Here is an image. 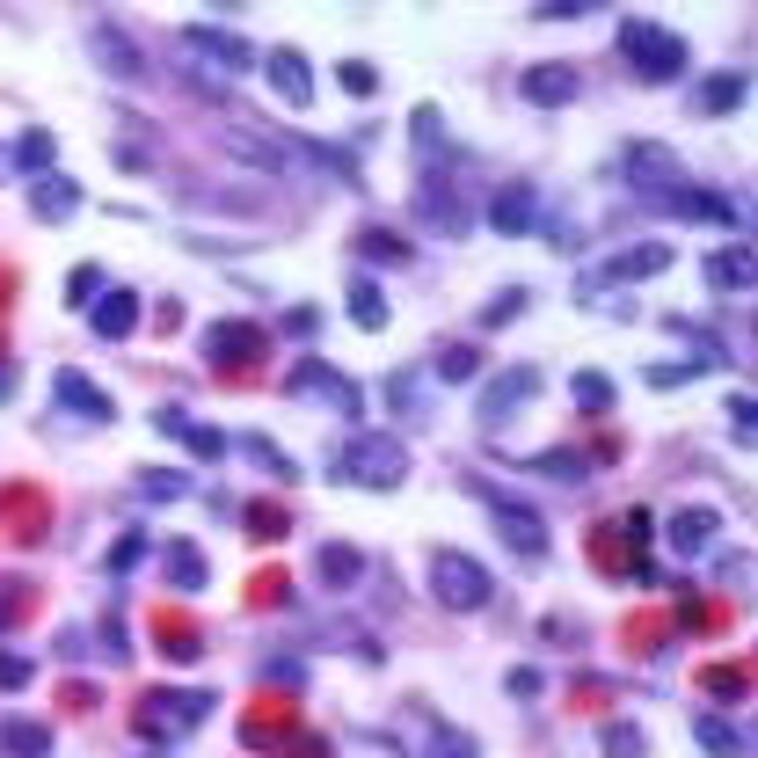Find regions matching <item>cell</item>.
Here are the masks:
<instances>
[{"label":"cell","mask_w":758,"mask_h":758,"mask_svg":"<svg viewBox=\"0 0 758 758\" xmlns=\"http://www.w3.org/2000/svg\"><path fill=\"white\" fill-rule=\"evenodd\" d=\"M532 394H540V372H532V365L503 372V380L481 394V424H489V430H496V424H511V408H518V402H532Z\"/></svg>","instance_id":"9c48e42d"},{"label":"cell","mask_w":758,"mask_h":758,"mask_svg":"<svg viewBox=\"0 0 758 758\" xmlns=\"http://www.w3.org/2000/svg\"><path fill=\"white\" fill-rule=\"evenodd\" d=\"M518 300H526L518 284H511V292H496V300L481 307V329H496V321H518Z\"/></svg>","instance_id":"1f68e13d"},{"label":"cell","mask_w":758,"mask_h":758,"mask_svg":"<svg viewBox=\"0 0 758 758\" xmlns=\"http://www.w3.org/2000/svg\"><path fill=\"white\" fill-rule=\"evenodd\" d=\"M30 212H37V219L81 212V183H73V176H37V183H30Z\"/></svg>","instance_id":"4fadbf2b"},{"label":"cell","mask_w":758,"mask_h":758,"mask_svg":"<svg viewBox=\"0 0 758 758\" xmlns=\"http://www.w3.org/2000/svg\"><path fill=\"white\" fill-rule=\"evenodd\" d=\"M241 453H248V459H256V467H263V475H270V481H300V467H292V459H284V453H278V445H270V438H263V430H248V438H241Z\"/></svg>","instance_id":"ffe728a7"},{"label":"cell","mask_w":758,"mask_h":758,"mask_svg":"<svg viewBox=\"0 0 758 758\" xmlns=\"http://www.w3.org/2000/svg\"><path fill=\"white\" fill-rule=\"evenodd\" d=\"M139 554H146V540H139V532H132V540H117V554H110V569H132V562H139Z\"/></svg>","instance_id":"ab89813d"},{"label":"cell","mask_w":758,"mask_h":758,"mask_svg":"<svg viewBox=\"0 0 758 758\" xmlns=\"http://www.w3.org/2000/svg\"><path fill=\"white\" fill-rule=\"evenodd\" d=\"M335 475L357 481V489H394V481L408 475V453L394 438H380V430H365V438H351L335 453Z\"/></svg>","instance_id":"6da1fadb"},{"label":"cell","mask_w":758,"mask_h":758,"mask_svg":"<svg viewBox=\"0 0 758 758\" xmlns=\"http://www.w3.org/2000/svg\"><path fill=\"white\" fill-rule=\"evenodd\" d=\"M707 540H715V511H678L671 518V547H678V554H700Z\"/></svg>","instance_id":"e0dca14e"},{"label":"cell","mask_w":758,"mask_h":758,"mask_svg":"<svg viewBox=\"0 0 758 758\" xmlns=\"http://www.w3.org/2000/svg\"><path fill=\"white\" fill-rule=\"evenodd\" d=\"M693 372H700V357H693V365H650V387H686Z\"/></svg>","instance_id":"d590c367"},{"label":"cell","mask_w":758,"mask_h":758,"mask_svg":"<svg viewBox=\"0 0 758 758\" xmlns=\"http://www.w3.org/2000/svg\"><path fill=\"white\" fill-rule=\"evenodd\" d=\"M438 372H445V380H467V372H475V351H467V343H453V351L438 357Z\"/></svg>","instance_id":"74e56055"},{"label":"cell","mask_w":758,"mask_h":758,"mask_svg":"<svg viewBox=\"0 0 758 758\" xmlns=\"http://www.w3.org/2000/svg\"><path fill=\"white\" fill-rule=\"evenodd\" d=\"M351 321H357V329H387V300H380V284H372V278L351 284Z\"/></svg>","instance_id":"7402d4cb"},{"label":"cell","mask_w":758,"mask_h":758,"mask_svg":"<svg viewBox=\"0 0 758 758\" xmlns=\"http://www.w3.org/2000/svg\"><path fill=\"white\" fill-rule=\"evenodd\" d=\"M0 744H8L15 758H44L52 751V729L44 723H0Z\"/></svg>","instance_id":"44dd1931"},{"label":"cell","mask_w":758,"mask_h":758,"mask_svg":"<svg viewBox=\"0 0 758 758\" xmlns=\"http://www.w3.org/2000/svg\"><path fill=\"white\" fill-rule=\"evenodd\" d=\"M154 430H168V438H176V445H190L197 459H219V453H227V438H219L212 424H190L183 408H154Z\"/></svg>","instance_id":"8fae6325"},{"label":"cell","mask_w":758,"mask_h":758,"mask_svg":"<svg viewBox=\"0 0 758 758\" xmlns=\"http://www.w3.org/2000/svg\"><path fill=\"white\" fill-rule=\"evenodd\" d=\"M321 577H335V583L357 577V554H351V547H321Z\"/></svg>","instance_id":"836d02e7"},{"label":"cell","mask_w":758,"mask_h":758,"mask_svg":"<svg viewBox=\"0 0 758 758\" xmlns=\"http://www.w3.org/2000/svg\"><path fill=\"white\" fill-rule=\"evenodd\" d=\"M707 284H715V292H744V284H751V248L715 256V263H707Z\"/></svg>","instance_id":"d6986e66"},{"label":"cell","mask_w":758,"mask_h":758,"mask_svg":"<svg viewBox=\"0 0 758 758\" xmlns=\"http://www.w3.org/2000/svg\"><path fill=\"white\" fill-rule=\"evenodd\" d=\"M489 511H496V532H503V547L511 554H526V562H540L547 554V526L526 511V503H511V496H489Z\"/></svg>","instance_id":"ba28073f"},{"label":"cell","mask_w":758,"mask_h":758,"mask_svg":"<svg viewBox=\"0 0 758 758\" xmlns=\"http://www.w3.org/2000/svg\"><path fill=\"white\" fill-rule=\"evenodd\" d=\"M263 73H270V89H278L292 110H307V103H314V73H307V59L292 52V44H278V52L263 59Z\"/></svg>","instance_id":"30bf717a"},{"label":"cell","mask_w":758,"mask_h":758,"mask_svg":"<svg viewBox=\"0 0 758 758\" xmlns=\"http://www.w3.org/2000/svg\"><path fill=\"white\" fill-rule=\"evenodd\" d=\"M256 343H263L256 329H212L205 335V351H256Z\"/></svg>","instance_id":"f546056e"},{"label":"cell","mask_w":758,"mask_h":758,"mask_svg":"<svg viewBox=\"0 0 758 758\" xmlns=\"http://www.w3.org/2000/svg\"><path fill=\"white\" fill-rule=\"evenodd\" d=\"M627 183H635L650 205H678V197H686V168H678L664 146H635V154H627Z\"/></svg>","instance_id":"5b68a950"},{"label":"cell","mask_w":758,"mask_h":758,"mask_svg":"<svg viewBox=\"0 0 758 758\" xmlns=\"http://www.w3.org/2000/svg\"><path fill=\"white\" fill-rule=\"evenodd\" d=\"M430 591H438L453 613H481L496 583H489V569H481L475 554H459V547H438V554H430Z\"/></svg>","instance_id":"3957f363"},{"label":"cell","mask_w":758,"mask_h":758,"mask_svg":"<svg viewBox=\"0 0 758 758\" xmlns=\"http://www.w3.org/2000/svg\"><path fill=\"white\" fill-rule=\"evenodd\" d=\"M532 467H540V475H554V481H583V453H540Z\"/></svg>","instance_id":"4316f807"},{"label":"cell","mask_w":758,"mask_h":758,"mask_svg":"<svg viewBox=\"0 0 758 758\" xmlns=\"http://www.w3.org/2000/svg\"><path fill=\"white\" fill-rule=\"evenodd\" d=\"M620 52L642 81H678L686 73V37L656 30V22H620Z\"/></svg>","instance_id":"7a4b0ae2"},{"label":"cell","mask_w":758,"mask_h":758,"mask_svg":"<svg viewBox=\"0 0 758 758\" xmlns=\"http://www.w3.org/2000/svg\"><path fill=\"white\" fill-rule=\"evenodd\" d=\"M146 496H154V503H176L183 481H176V475H146Z\"/></svg>","instance_id":"f35d334b"},{"label":"cell","mask_w":758,"mask_h":758,"mask_svg":"<svg viewBox=\"0 0 758 758\" xmlns=\"http://www.w3.org/2000/svg\"><path fill=\"white\" fill-rule=\"evenodd\" d=\"M700 103H707V110H737V103H744V73H723V81H707Z\"/></svg>","instance_id":"d4e9b609"},{"label":"cell","mask_w":758,"mask_h":758,"mask_svg":"<svg viewBox=\"0 0 758 758\" xmlns=\"http://www.w3.org/2000/svg\"><path fill=\"white\" fill-rule=\"evenodd\" d=\"M183 44H190L197 59H212L219 73H256V66H263V52H256L248 37H233V30H212V22H190V30H183Z\"/></svg>","instance_id":"8992f818"},{"label":"cell","mask_w":758,"mask_h":758,"mask_svg":"<svg viewBox=\"0 0 758 758\" xmlns=\"http://www.w3.org/2000/svg\"><path fill=\"white\" fill-rule=\"evenodd\" d=\"M664 263H671V248L656 241V248H627V256H613L599 278H650V270H664Z\"/></svg>","instance_id":"ac0fdd59"},{"label":"cell","mask_w":758,"mask_h":758,"mask_svg":"<svg viewBox=\"0 0 758 758\" xmlns=\"http://www.w3.org/2000/svg\"><path fill=\"white\" fill-rule=\"evenodd\" d=\"M52 387H59V402H66L81 424H110V416H117V408H110V394H103V387H89L81 372H59Z\"/></svg>","instance_id":"7c38bea8"},{"label":"cell","mask_w":758,"mask_h":758,"mask_svg":"<svg viewBox=\"0 0 758 758\" xmlns=\"http://www.w3.org/2000/svg\"><path fill=\"white\" fill-rule=\"evenodd\" d=\"M15 160H22V168H44V160H52V132H22Z\"/></svg>","instance_id":"83f0119b"},{"label":"cell","mask_w":758,"mask_h":758,"mask_svg":"<svg viewBox=\"0 0 758 758\" xmlns=\"http://www.w3.org/2000/svg\"><path fill=\"white\" fill-rule=\"evenodd\" d=\"M343 89H351V95H372L380 81H372V66H365V59H343Z\"/></svg>","instance_id":"8d00e7d4"},{"label":"cell","mask_w":758,"mask_h":758,"mask_svg":"<svg viewBox=\"0 0 758 758\" xmlns=\"http://www.w3.org/2000/svg\"><path fill=\"white\" fill-rule=\"evenodd\" d=\"M569 394H577L583 408H613V380H599V372H577V387H569Z\"/></svg>","instance_id":"484cf974"},{"label":"cell","mask_w":758,"mask_h":758,"mask_svg":"<svg viewBox=\"0 0 758 758\" xmlns=\"http://www.w3.org/2000/svg\"><path fill=\"white\" fill-rule=\"evenodd\" d=\"M693 729H700V744H707V751H715V758H744V729L715 723V715H700V723H693Z\"/></svg>","instance_id":"cb8c5ba5"},{"label":"cell","mask_w":758,"mask_h":758,"mask_svg":"<svg viewBox=\"0 0 758 758\" xmlns=\"http://www.w3.org/2000/svg\"><path fill=\"white\" fill-rule=\"evenodd\" d=\"M569 95H577V73H569V66H554V73L532 66L526 73V103H569Z\"/></svg>","instance_id":"2e32d148"},{"label":"cell","mask_w":758,"mask_h":758,"mask_svg":"<svg viewBox=\"0 0 758 758\" xmlns=\"http://www.w3.org/2000/svg\"><path fill=\"white\" fill-rule=\"evenodd\" d=\"M168 577H176L183 591H190V583L205 577V562H197V547H176V554H168Z\"/></svg>","instance_id":"d6a6232c"},{"label":"cell","mask_w":758,"mask_h":758,"mask_svg":"<svg viewBox=\"0 0 758 758\" xmlns=\"http://www.w3.org/2000/svg\"><path fill=\"white\" fill-rule=\"evenodd\" d=\"M292 387H300V394H329L343 416H357V387H343V380H335V372H321V365H300V372H292Z\"/></svg>","instance_id":"9a60e30c"},{"label":"cell","mask_w":758,"mask_h":758,"mask_svg":"<svg viewBox=\"0 0 758 758\" xmlns=\"http://www.w3.org/2000/svg\"><path fill=\"white\" fill-rule=\"evenodd\" d=\"M212 715V693H146L139 700V729L146 737H183Z\"/></svg>","instance_id":"277c9868"},{"label":"cell","mask_w":758,"mask_h":758,"mask_svg":"<svg viewBox=\"0 0 758 758\" xmlns=\"http://www.w3.org/2000/svg\"><path fill=\"white\" fill-rule=\"evenodd\" d=\"M357 241H365L372 256H387V263H402V256H408V248L394 241V233H380V227H365V233H357Z\"/></svg>","instance_id":"e575fe53"},{"label":"cell","mask_w":758,"mask_h":758,"mask_svg":"<svg viewBox=\"0 0 758 758\" xmlns=\"http://www.w3.org/2000/svg\"><path fill=\"white\" fill-rule=\"evenodd\" d=\"M89 59L110 73V81H146V73H154V66H146V52L117 30V22H89Z\"/></svg>","instance_id":"52a82bcc"},{"label":"cell","mask_w":758,"mask_h":758,"mask_svg":"<svg viewBox=\"0 0 758 758\" xmlns=\"http://www.w3.org/2000/svg\"><path fill=\"white\" fill-rule=\"evenodd\" d=\"M132 321H139V292H103L95 300V335L117 343V335H132Z\"/></svg>","instance_id":"5bb4252c"},{"label":"cell","mask_w":758,"mask_h":758,"mask_svg":"<svg viewBox=\"0 0 758 758\" xmlns=\"http://www.w3.org/2000/svg\"><path fill=\"white\" fill-rule=\"evenodd\" d=\"M66 292H73V307H89L95 292H103V270H95V263H81V270L66 278Z\"/></svg>","instance_id":"4dcf8cb0"},{"label":"cell","mask_w":758,"mask_h":758,"mask_svg":"<svg viewBox=\"0 0 758 758\" xmlns=\"http://www.w3.org/2000/svg\"><path fill=\"white\" fill-rule=\"evenodd\" d=\"M489 219H496L503 233H526V227H532V190H503V197L489 205Z\"/></svg>","instance_id":"603a6c76"},{"label":"cell","mask_w":758,"mask_h":758,"mask_svg":"<svg viewBox=\"0 0 758 758\" xmlns=\"http://www.w3.org/2000/svg\"><path fill=\"white\" fill-rule=\"evenodd\" d=\"M605 751H613V758H642V729L635 723H613V729H605Z\"/></svg>","instance_id":"f1b7e54d"},{"label":"cell","mask_w":758,"mask_h":758,"mask_svg":"<svg viewBox=\"0 0 758 758\" xmlns=\"http://www.w3.org/2000/svg\"><path fill=\"white\" fill-rule=\"evenodd\" d=\"M22 678H30V664H22V656H0V686L15 693V686H22Z\"/></svg>","instance_id":"60d3db41"}]
</instances>
